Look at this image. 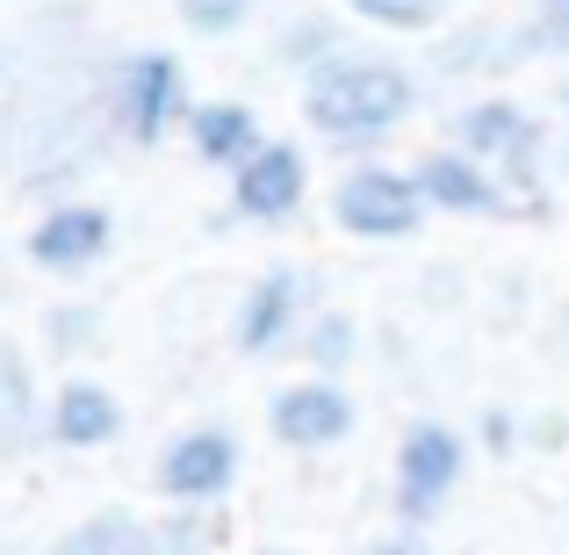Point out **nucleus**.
<instances>
[{
	"mask_svg": "<svg viewBox=\"0 0 569 555\" xmlns=\"http://www.w3.org/2000/svg\"><path fill=\"white\" fill-rule=\"evenodd\" d=\"M188 116H194V95H188V72L173 51H130L109 72V123L130 145L173 138V130H188Z\"/></svg>",
	"mask_w": 569,
	"mask_h": 555,
	"instance_id": "3",
	"label": "nucleus"
},
{
	"mask_svg": "<svg viewBox=\"0 0 569 555\" xmlns=\"http://www.w3.org/2000/svg\"><path fill=\"white\" fill-rule=\"evenodd\" d=\"M29 440H43V412H37V375L29 361L0 339V455H22Z\"/></svg>",
	"mask_w": 569,
	"mask_h": 555,
	"instance_id": "14",
	"label": "nucleus"
},
{
	"mask_svg": "<svg viewBox=\"0 0 569 555\" xmlns=\"http://www.w3.org/2000/svg\"><path fill=\"white\" fill-rule=\"evenodd\" d=\"M116 433H123V397L109 383H94V375H72L51 397V412H43V440L80 447V455L87 447H109Z\"/></svg>",
	"mask_w": 569,
	"mask_h": 555,
	"instance_id": "12",
	"label": "nucleus"
},
{
	"mask_svg": "<svg viewBox=\"0 0 569 555\" xmlns=\"http://www.w3.org/2000/svg\"><path fill=\"white\" fill-rule=\"evenodd\" d=\"M303 296H310V281L296 275V267H267V275L238 296V310H231L238 354H281L289 339H303V325H310Z\"/></svg>",
	"mask_w": 569,
	"mask_h": 555,
	"instance_id": "9",
	"label": "nucleus"
},
{
	"mask_svg": "<svg viewBox=\"0 0 569 555\" xmlns=\"http://www.w3.org/2000/svg\"><path fill=\"white\" fill-rule=\"evenodd\" d=\"M512 51L533 58V51H562L569 58V0H533V22L512 29Z\"/></svg>",
	"mask_w": 569,
	"mask_h": 555,
	"instance_id": "20",
	"label": "nucleus"
},
{
	"mask_svg": "<svg viewBox=\"0 0 569 555\" xmlns=\"http://www.w3.org/2000/svg\"><path fill=\"white\" fill-rule=\"evenodd\" d=\"M411 109H418V80L397 58L339 51L318 72H303V123L339 152H376Z\"/></svg>",
	"mask_w": 569,
	"mask_h": 555,
	"instance_id": "1",
	"label": "nucleus"
},
{
	"mask_svg": "<svg viewBox=\"0 0 569 555\" xmlns=\"http://www.w3.org/2000/svg\"><path fill=\"white\" fill-rule=\"evenodd\" d=\"M303 361L310 375H325V383H339V375L353 368V354H361V325L347 318V310H310V325H303Z\"/></svg>",
	"mask_w": 569,
	"mask_h": 555,
	"instance_id": "16",
	"label": "nucleus"
},
{
	"mask_svg": "<svg viewBox=\"0 0 569 555\" xmlns=\"http://www.w3.org/2000/svg\"><path fill=\"white\" fill-rule=\"evenodd\" d=\"M426 195H418V181L403 167H347L332 188V224L347 238H376V246H389V238H411L418 224H426Z\"/></svg>",
	"mask_w": 569,
	"mask_h": 555,
	"instance_id": "6",
	"label": "nucleus"
},
{
	"mask_svg": "<svg viewBox=\"0 0 569 555\" xmlns=\"http://www.w3.org/2000/svg\"><path fill=\"white\" fill-rule=\"evenodd\" d=\"M347 51V29H339V14H296L289 29L274 37V58L289 72H318L325 58H339Z\"/></svg>",
	"mask_w": 569,
	"mask_h": 555,
	"instance_id": "17",
	"label": "nucleus"
},
{
	"mask_svg": "<svg viewBox=\"0 0 569 555\" xmlns=\"http://www.w3.org/2000/svg\"><path fill=\"white\" fill-rule=\"evenodd\" d=\"M51 555H159V534L130 513H87L72 534H58Z\"/></svg>",
	"mask_w": 569,
	"mask_h": 555,
	"instance_id": "15",
	"label": "nucleus"
},
{
	"mask_svg": "<svg viewBox=\"0 0 569 555\" xmlns=\"http://www.w3.org/2000/svg\"><path fill=\"white\" fill-rule=\"evenodd\" d=\"M533 447H562V412H541V418H533Z\"/></svg>",
	"mask_w": 569,
	"mask_h": 555,
	"instance_id": "25",
	"label": "nucleus"
},
{
	"mask_svg": "<svg viewBox=\"0 0 569 555\" xmlns=\"http://www.w3.org/2000/svg\"><path fill=\"white\" fill-rule=\"evenodd\" d=\"M476 440H483L490 455H512V447H519V418H512V412H483V426H476Z\"/></svg>",
	"mask_w": 569,
	"mask_h": 555,
	"instance_id": "23",
	"label": "nucleus"
},
{
	"mask_svg": "<svg viewBox=\"0 0 569 555\" xmlns=\"http://www.w3.org/2000/svg\"><path fill=\"white\" fill-rule=\"evenodd\" d=\"M411 181L426 195V209H440V217H505V209H512V188H505L483 159L455 152V145L426 152L411 167Z\"/></svg>",
	"mask_w": 569,
	"mask_h": 555,
	"instance_id": "11",
	"label": "nucleus"
},
{
	"mask_svg": "<svg viewBox=\"0 0 569 555\" xmlns=\"http://www.w3.org/2000/svg\"><path fill=\"white\" fill-rule=\"evenodd\" d=\"M556 101H562V116H569V72H562V95H556Z\"/></svg>",
	"mask_w": 569,
	"mask_h": 555,
	"instance_id": "26",
	"label": "nucleus"
},
{
	"mask_svg": "<svg viewBox=\"0 0 569 555\" xmlns=\"http://www.w3.org/2000/svg\"><path fill=\"white\" fill-rule=\"evenodd\" d=\"M109 246H116V217L101 202H58L29 231V260L43 275H87V267L109 260Z\"/></svg>",
	"mask_w": 569,
	"mask_h": 555,
	"instance_id": "10",
	"label": "nucleus"
},
{
	"mask_svg": "<svg viewBox=\"0 0 569 555\" xmlns=\"http://www.w3.org/2000/svg\"><path fill=\"white\" fill-rule=\"evenodd\" d=\"M455 152H469V159H483L490 174H498L512 195H541V174H548V130L533 123L519 101H505V95H483V101H469V109H455Z\"/></svg>",
	"mask_w": 569,
	"mask_h": 555,
	"instance_id": "2",
	"label": "nucleus"
},
{
	"mask_svg": "<svg viewBox=\"0 0 569 555\" xmlns=\"http://www.w3.org/2000/svg\"><path fill=\"white\" fill-rule=\"evenodd\" d=\"M303 195H310V159H303V145L267 138L260 152H252L246 167L231 174V217H238V224H281V217H296V209H303Z\"/></svg>",
	"mask_w": 569,
	"mask_h": 555,
	"instance_id": "8",
	"label": "nucleus"
},
{
	"mask_svg": "<svg viewBox=\"0 0 569 555\" xmlns=\"http://www.w3.org/2000/svg\"><path fill=\"white\" fill-rule=\"evenodd\" d=\"M461 469H469V440H461L447 418H418V426H403V440H397V484H389L403 527L440 519L447 498L461 490Z\"/></svg>",
	"mask_w": 569,
	"mask_h": 555,
	"instance_id": "4",
	"label": "nucleus"
},
{
	"mask_svg": "<svg viewBox=\"0 0 569 555\" xmlns=\"http://www.w3.org/2000/svg\"><path fill=\"white\" fill-rule=\"evenodd\" d=\"M252 555H289V548H252Z\"/></svg>",
	"mask_w": 569,
	"mask_h": 555,
	"instance_id": "27",
	"label": "nucleus"
},
{
	"mask_svg": "<svg viewBox=\"0 0 569 555\" xmlns=\"http://www.w3.org/2000/svg\"><path fill=\"white\" fill-rule=\"evenodd\" d=\"M267 433L281 447H296V455H325V447H339L353 433V397L339 383H325V375H303V383L267 397Z\"/></svg>",
	"mask_w": 569,
	"mask_h": 555,
	"instance_id": "7",
	"label": "nucleus"
},
{
	"mask_svg": "<svg viewBox=\"0 0 569 555\" xmlns=\"http://www.w3.org/2000/svg\"><path fill=\"white\" fill-rule=\"evenodd\" d=\"M347 14L376 29H432L440 22V0H347Z\"/></svg>",
	"mask_w": 569,
	"mask_h": 555,
	"instance_id": "22",
	"label": "nucleus"
},
{
	"mask_svg": "<svg viewBox=\"0 0 569 555\" xmlns=\"http://www.w3.org/2000/svg\"><path fill=\"white\" fill-rule=\"evenodd\" d=\"M152 534H159V555H217L223 548V513L217 505H173V519L152 527Z\"/></svg>",
	"mask_w": 569,
	"mask_h": 555,
	"instance_id": "18",
	"label": "nucleus"
},
{
	"mask_svg": "<svg viewBox=\"0 0 569 555\" xmlns=\"http://www.w3.org/2000/svg\"><path fill=\"white\" fill-rule=\"evenodd\" d=\"M238 462H246L238 433L217 426V418H202V426H181L167 447H159L152 490L167 505H223V498H231V484H238Z\"/></svg>",
	"mask_w": 569,
	"mask_h": 555,
	"instance_id": "5",
	"label": "nucleus"
},
{
	"mask_svg": "<svg viewBox=\"0 0 569 555\" xmlns=\"http://www.w3.org/2000/svg\"><path fill=\"white\" fill-rule=\"evenodd\" d=\"M181 138L194 145V159L202 167H223V174H238L252 152H260V116L246 109V101H231V95H217V101H194V116H188V130Z\"/></svg>",
	"mask_w": 569,
	"mask_h": 555,
	"instance_id": "13",
	"label": "nucleus"
},
{
	"mask_svg": "<svg viewBox=\"0 0 569 555\" xmlns=\"http://www.w3.org/2000/svg\"><path fill=\"white\" fill-rule=\"evenodd\" d=\"M43 339H51L58 361H72V354H87L101 339V310L94 304H58L51 318H43Z\"/></svg>",
	"mask_w": 569,
	"mask_h": 555,
	"instance_id": "19",
	"label": "nucleus"
},
{
	"mask_svg": "<svg viewBox=\"0 0 569 555\" xmlns=\"http://www.w3.org/2000/svg\"><path fill=\"white\" fill-rule=\"evenodd\" d=\"M361 555H432L426 542H411V534H389V542H368Z\"/></svg>",
	"mask_w": 569,
	"mask_h": 555,
	"instance_id": "24",
	"label": "nucleus"
},
{
	"mask_svg": "<svg viewBox=\"0 0 569 555\" xmlns=\"http://www.w3.org/2000/svg\"><path fill=\"white\" fill-rule=\"evenodd\" d=\"M173 14L188 37H231V29H246L252 0H173Z\"/></svg>",
	"mask_w": 569,
	"mask_h": 555,
	"instance_id": "21",
	"label": "nucleus"
},
{
	"mask_svg": "<svg viewBox=\"0 0 569 555\" xmlns=\"http://www.w3.org/2000/svg\"><path fill=\"white\" fill-rule=\"evenodd\" d=\"M440 8H447V0H440Z\"/></svg>",
	"mask_w": 569,
	"mask_h": 555,
	"instance_id": "28",
	"label": "nucleus"
}]
</instances>
